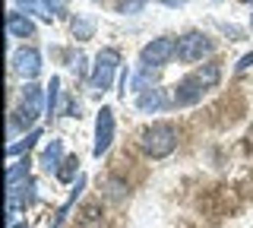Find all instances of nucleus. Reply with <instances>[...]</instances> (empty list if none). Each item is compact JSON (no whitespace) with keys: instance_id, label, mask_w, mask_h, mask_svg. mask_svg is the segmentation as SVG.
<instances>
[{"instance_id":"obj_1","label":"nucleus","mask_w":253,"mask_h":228,"mask_svg":"<svg viewBox=\"0 0 253 228\" xmlns=\"http://www.w3.org/2000/svg\"><path fill=\"white\" fill-rule=\"evenodd\" d=\"M139 143L152 159H165V155H171L174 146H177V130H174L171 124H152V127L142 130Z\"/></svg>"},{"instance_id":"obj_2","label":"nucleus","mask_w":253,"mask_h":228,"mask_svg":"<svg viewBox=\"0 0 253 228\" xmlns=\"http://www.w3.org/2000/svg\"><path fill=\"white\" fill-rule=\"evenodd\" d=\"M117 64H121V54H117L114 48L98 51V57H95V70H92V76H89V86H92L95 92H108L111 89V80H114Z\"/></svg>"},{"instance_id":"obj_3","label":"nucleus","mask_w":253,"mask_h":228,"mask_svg":"<svg viewBox=\"0 0 253 228\" xmlns=\"http://www.w3.org/2000/svg\"><path fill=\"white\" fill-rule=\"evenodd\" d=\"M44 111V95H42V89L38 86H26L22 89V108H19V114L13 117V124H10V130H16V124H22V127H29L32 121H35L38 114Z\"/></svg>"},{"instance_id":"obj_4","label":"nucleus","mask_w":253,"mask_h":228,"mask_svg":"<svg viewBox=\"0 0 253 228\" xmlns=\"http://www.w3.org/2000/svg\"><path fill=\"white\" fill-rule=\"evenodd\" d=\"M35 181L26 178L22 184H16V187H6V212H10V225L16 222V216H19L22 209H29L32 203H35Z\"/></svg>"},{"instance_id":"obj_5","label":"nucleus","mask_w":253,"mask_h":228,"mask_svg":"<svg viewBox=\"0 0 253 228\" xmlns=\"http://www.w3.org/2000/svg\"><path fill=\"white\" fill-rule=\"evenodd\" d=\"M206 54H212V42L203 32H187L184 38H177V60L193 64V60H203Z\"/></svg>"},{"instance_id":"obj_6","label":"nucleus","mask_w":253,"mask_h":228,"mask_svg":"<svg viewBox=\"0 0 253 228\" xmlns=\"http://www.w3.org/2000/svg\"><path fill=\"white\" fill-rule=\"evenodd\" d=\"M174 54H177V42H174V38H155V42H149L146 48H142L139 60L146 67H165Z\"/></svg>"},{"instance_id":"obj_7","label":"nucleus","mask_w":253,"mask_h":228,"mask_svg":"<svg viewBox=\"0 0 253 228\" xmlns=\"http://www.w3.org/2000/svg\"><path fill=\"white\" fill-rule=\"evenodd\" d=\"M111 139H114V111H111V108H101L98 121H95V146H92V152L95 155L108 152Z\"/></svg>"},{"instance_id":"obj_8","label":"nucleus","mask_w":253,"mask_h":228,"mask_svg":"<svg viewBox=\"0 0 253 228\" xmlns=\"http://www.w3.org/2000/svg\"><path fill=\"white\" fill-rule=\"evenodd\" d=\"M203 92H206V86L196 80V76H187V80H180L177 86H174V105L177 108H187V105H196V101L203 98Z\"/></svg>"},{"instance_id":"obj_9","label":"nucleus","mask_w":253,"mask_h":228,"mask_svg":"<svg viewBox=\"0 0 253 228\" xmlns=\"http://www.w3.org/2000/svg\"><path fill=\"white\" fill-rule=\"evenodd\" d=\"M13 70L19 76H26V80H35L38 73H42V54L35 48H22L13 54Z\"/></svg>"},{"instance_id":"obj_10","label":"nucleus","mask_w":253,"mask_h":228,"mask_svg":"<svg viewBox=\"0 0 253 228\" xmlns=\"http://www.w3.org/2000/svg\"><path fill=\"white\" fill-rule=\"evenodd\" d=\"M136 105H139V111L149 114V111H165L171 101H168V95H165V89H146V92H139Z\"/></svg>"},{"instance_id":"obj_11","label":"nucleus","mask_w":253,"mask_h":228,"mask_svg":"<svg viewBox=\"0 0 253 228\" xmlns=\"http://www.w3.org/2000/svg\"><path fill=\"white\" fill-rule=\"evenodd\" d=\"M6 32L13 38H29V35H35V26H32V19L22 16V13H6Z\"/></svg>"},{"instance_id":"obj_12","label":"nucleus","mask_w":253,"mask_h":228,"mask_svg":"<svg viewBox=\"0 0 253 228\" xmlns=\"http://www.w3.org/2000/svg\"><path fill=\"white\" fill-rule=\"evenodd\" d=\"M60 152H63V146H60V139H51V146L42 152V168L44 171H60Z\"/></svg>"},{"instance_id":"obj_13","label":"nucleus","mask_w":253,"mask_h":228,"mask_svg":"<svg viewBox=\"0 0 253 228\" xmlns=\"http://www.w3.org/2000/svg\"><path fill=\"white\" fill-rule=\"evenodd\" d=\"M16 3H19L26 13H38V16L47 19V22H51V16H54V10H51V3H47V0H16Z\"/></svg>"},{"instance_id":"obj_14","label":"nucleus","mask_w":253,"mask_h":228,"mask_svg":"<svg viewBox=\"0 0 253 228\" xmlns=\"http://www.w3.org/2000/svg\"><path fill=\"white\" fill-rule=\"evenodd\" d=\"M193 76L206 86V89H212V86H218V80H221V70H218V64H206V67L196 70Z\"/></svg>"},{"instance_id":"obj_15","label":"nucleus","mask_w":253,"mask_h":228,"mask_svg":"<svg viewBox=\"0 0 253 228\" xmlns=\"http://www.w3.org/2000/svg\"><path fill=\"white\" fill-rule=\"evenodd\" d=\"M26 178H29V159H22L19 165H13V168L6 171V187H16V184H22Z\"/></svg>"},{"instance_id":"obj_16","label":"nucleus","mask_w":253,"mask_h":228,"mask_svg":"<svg viewBox=\"0 0 253 228\" xmlns=\"http://www.w3.org/2000/svg\"><path fill=\"white\" fill-rule=\"evenodd\" d=\"M57 95H60V80H57V76H51V86H47V92H44V111L47 114L57 111Z\"/></svg>"},{"instance_id":"obj_17","label":"nucleus","mask_w":253,"mask_h":228,"mask_svg":"<svg viewBox=\"0 0 253 228\" xmlns=\"http://www.w3.org/2000/svg\"><path fill=\"white\" fill-rule=\"evenodd\" d=\"M83 187H85V181L79 178V181H76V190L70 193V200H67V203L60 206V212H57V219H54V225H51V228H60V225H63V219H67V212H70V206L76 203V196H79V190H83Z\"/></svg>"},{"instance_id":"obj_18","label":"nucleus","mask_w":253,"mask_h":228,"mask_svg":"<svg viewBox=\"0 0 253 228\" xmlns=\"http://www.w3.org/2000/svg\"><path fill=\"white\" fill-rule=\"evenodd\" d=\"M76 171H79V159H76V155H70V159H63L60 171H57V178L63 181V184H70V181L76 178Z\"/></svg>"},{"instance_id":"obj_19","label":"nucleus","mask_w":253,"mask_h":228,"mask_svg":"<svg viewBox=\"0 0 253 228\" xmlns=\"http://www.w3.org/2000/svg\"><path fill=\"white\" fill-rule=\"evenodd\" d=\"M73 38H79V42H85V38H92V32H95V22L92 19H73Z\"/></svg>"},{"instance_id":"obj_20","label":"nucleus","mask_w":253,"mask_h":228,"mask_svg":"<svg viewBox=\"0 0 253 228\" xmlns=\"http://www.w3.org/2000/svg\"><path fill=\"white\" fill-rule=\"evenodd\" d=\"M38 137H42V133H38V130H32L29 137L22 139V143H13L10 149H6V152H10V155H22V152H29V149L35 146V139H38Z\"/></svg>"},{"instance_id":"obj_21","label":"nucleus","mask_w":253,"mask_h":228,"mask_svg":"<svg viewBox=\"0 0 253 228\" xmlns=\"http://www.w3.org/2000/svg\"><path fill=\"white\" fill-rule=\"evenodd\" d=\"M149 80H152V67H146V73H139V76H136V83H133V86H136L139 92H146V86H149Z\"/></svg>"},{"instance_id":"obj_22","label":"nucleus","mask_w":253,"mask_h":228,"mask_svg":"<svg viewBox=\"0 0 253 228\" xmlns=\"http://www.w3.org/2000/svg\"><path fill=\"white\" fill-rule=\"evenodd\" d=\"M250 67H253V51L241 57V64H237V70H250Z\"/></svg>"},{"instance_id":"obj_23","label":"nucleus","mask_w":253,"mask_h":228,"mask_svg":"<svg viewBox=\"0 0 253 228\" xmlns=\"http://www.w3.org/2000/svg\"><path fill=\"white\" fill-rule=\"evenodd\" d=\"M149 0H126V10H139V6H146Z\"/></svg>"},{"instance_id":"obj_24","label":"nucleus","mask_w":253,"mask_h":228,"mask_svg":"<svg viewBox=\"0 0 253 228\" xmlns=\"http://www.w3.org/2000/svg\"><path fill=\"white\" fill-rule=\"evenodd\" d=\"M162 3H165V6H184L187 0H162Z\"/></svg>"},{"instance_id":"obj_25","label":"nucleus","mask_w":253,"mask_h":228,"mask_svg":"<svg viewBox=\"0 0 253 228\" xmlns=\"http://www.w3.org/2000/svg\"><path fill=\"white\" fill-rule=\"evenodd\" d=\"M10 228H29V225H26V222H13Z\"/></svg>"},{"instance_id":"obj_26","label":"nucleus","mask_w":253,"mask_h":228,"mask_svg":"<svg viewBox=\"0 0 253 228\" xmlns=\"http://www.w3.org/2000/svg\"><path fill=\"white\" fill-rule=\"evenodd\" d=\"M247 3H253V0H247Z\"/></svg>"}]
</instances>
